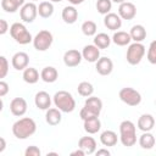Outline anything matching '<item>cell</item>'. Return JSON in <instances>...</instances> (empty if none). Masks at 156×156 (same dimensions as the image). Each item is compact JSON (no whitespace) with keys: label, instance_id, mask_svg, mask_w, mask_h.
I'll return each instance as SVG.
<instances>
[{"label":"cell","instance_id":"ac0fdd59","mask_svg":"<svg viewBox=\"0 0 156 156\" xmlns=\"http://www.w3.org/2000/svg\"><path fill=\"white\" fill-rule=\"evenodd\" d=\"M78 147L84 150L87 155H91L96 151V141L91 136H82L78 141Z\"/></svg>","mask_w":156,"mask_h":156},{"label":"cell","instance_id":"ee69618b","mask_svg":"<svg viewBox=\"0 0 156 156\" xmlns=\"http://www.w3.org/2000/svg\"><path fill=\"white\" fill-rule=\"evenodd\" d=\"M85 0H68V2L69 4H72L73 6L74 5H79V4H82V2H84Z\"/></svg>","mask_w":156,"mask_h":156},{"label":"cell","instance_id":"52a82bcc","mask_svg":"<svg viewBox=\"0 0 156 156\" xmlns=\"http://www.w3.org/2000/svg\"><path fill=\"white\" fill-rule=\"evenodd\" d=\"M119 99L128 106H138L141 102V95L133 88H123L119 90Z\"/></svg>","mask_w":156,"mask_h":156},{"label":"cell","instance_id":"2e32d148","mask_svg":"<svg viewBox=\"0 0 156 156\" xmlns=\"http://www.w3.org/2000/svg\"><path fill=\"white\" fill-rule=\"evenodd\" d=\"M34 104L39 110H48L51 105V96L46 91H38L34 98Z\"/></svg>","mask_w":156,"mask_h":156},{"label":"cell","instance_id":"5bb4252c","mask_svg":"<svg viewBox=\"0 0 156 156\" xmlns=\"http://www.w3.org/2000/svg\"><path fill=\"white\" fill-rule=\"evenodd\" d=\"M104 24L107 29L110 30H117L121 28L122 26V18L119 17V15L113 13V12H108L107 15H105L104 17Z\"/></svg>","mask_w":156,"mask_h":156},{"label":"cell","instance_id":"4dcf8cb0","mask_svg":"<svg viewBox=\"0 0 156 156\" xmlns=\"http://www.w3.org/2000/svg\"><path fill=\"white\" fill-rule=\"evenodd\" d=\"M77 91L80 96H84V98H89L93 95L94 93V87L91 83L89 82H80L78 84V88H77Z\"/></svg>","mask_w":156,"mask_h":156},{"label":"cell","instance_id":"8d00e7d4","mask_svg":"<svg viewBox=\"0 0 156 156\" xmlns=\"http://www.w3.org/2000/svg\"><path fill=\"white\" fill-rule=\"evenodd\" d=\"M40 149L38 147V146H35V145H30V146H28L27 149H26V151H24V155L26 156H40Z\"/></svg>","mask_w":156,"mask_h":156},{"label":"cell","instance_id":"f1b7e54d","mask_svg":"<svg viewBox=\"0 0 156 156\" xmlns=\"http://www.w3.org/2000/svg\"><path fill=\"white\" fill-rule=\"evenodd\" d=\"M38 13L43 18H49L54 13V5L51 1H43L38 6Z\"/></svg>","mask_w":156,"mask_h":156},{"label":"cell","instance_id":"6da1fadb","mask_svg":"<svg viewBox=\"0 0 156 156\" xmlns=\"http://www.w3.org/2000/svg\"><path fill=\"white\" fill-rule=\"evenodd\" d=\"M37 130V123L30 117H23L12 124V133L17 139H27Z\"/></svg>","mask_w":156,"mask_h":156},{"label":"cell","instance_id":"e575fe53","mask_svg":"<svg viewBox=\"0 0 156 156\" xmlns=\"http://www.w3.org/2000/svg\"><path fill=\"white\" fill-rule=\"evenodd\" d=\"M147 61L152 65H156V40L151 41L147 50Z\"/></svg>","mask_w":156,"mask_h":156},{"label":"cell","instance_id":"30bf717a","mask_svg":"<svg viewBox=\"0 0 156 156\" xmlns=\"http://www.w3.org/2000/svg\"><path fill=\"white\" fill-rule=\"evenodd\" d=\"M27 101L23 98H15L10 102V111L16 117H22L27 112Z\"/></svg>","mask_w":156,"mask_h":156},{"label":"cell","instance_id":"8fae6325","mask_svg":"<svg viewBox=\"0 0 156 156\" xmlns=\"http://www.w3.org/2000/svg\"><path fill=\"white\" fill-rule=\"evenodd\" d=\"M83 56H82V52H79L78 50L76 49H71V50H67L63 55V63L67 66V67H76L80 63Z\"/></svg>","mask_w":156,"mask_h":156},{"label":"cell","instance_id":"4fadbf2b","mask_svg":"<svg viewBox=\"0 0 156 156\" xmlns=\"http://www.w3.org/2000/svg\"><path fill=\"white\" fill-rule=\"evenodd\" d=\"M95 68H96V72L99 74H101V76H108L112 72V69H113V62H112V60L110 57L104 56V57H100L96 61Z\"/></svg>","mask_w":156,"mask_h":156},{"label":"cell","instance_id":"277c9868","mask_svg":"<svg viewBox=\"0 0 156 156\" xmlns=\"http://www.w3.org/2000/svg\"><path fill=\"white\" fill-rule=\"evenodd\" d=\"M10 34H11L12 39H15V41L21 45H26V44H29L30 41H33V38H32V34L29 33V30L26 28V26L23 23H20V22H15L13 24H11Z\"/></svg>","mask_w":156,"mask_h":156},{"label":"cell","instance_id":"ab89813d","mask_svg":"<svg viewBox=\"0 0 156 156\" xmlns=\"http://www.w3.org/2000/svg\"><path fill=\"white\" fill-rule=\"evenodd\" d=\"M9 30V24L6 22V20H0V34H5Z\"/></svg>","mask_w":156,"mask_h":156},{"label":"cell","instance_id":"7dc6e473","mask_svg":"<svg viewBox=\"0 0 156 156\" xmlns=\"http://www.w3.org/2000/svg\"><path fill=\"white\" fill-rule=\"evenodd\" d=\"M49 1H51V2H60V1H62V0H49Z\"/></svg>","mask_w":156,"mask_h":156},{"label":"cell","instance_id":"d4e9b609","mask_svg":"<svg viewBox=\"0 0 156 156\" xmlns=\"http://www.w3.org/2000/svg\"><path fill=\"white\" fill-rule=\"evenodd\" d=\"M129 34H130L132 40H134L136 43H141L146 38V29L141 24H135L130 28Z\"/></svg>","mask_w":156,"mask_h":156},{"label":"cell","instance_id":"7402d4cb","mask_svg":"<svg viewBox=\"0 0 156 156\" xmlns=\"http://www.w3.org/2000/svg\"><path fill=\"white\" fill-rule=\"evenodd\" d=\"M40 78L45 82V83H54L57 80L58 78V72L55 67L52 66H46L41 69L40 72Z\"/></svg>","mask_w":156,"mask_h":156},{"label":"cell","instance_id":"83f0119b","mask_svg":"<svg viewBox=\"0 0 156 156\" xmlns=\"http://www.w3.org/2000/svg\"><path fill=\"white\" fill-rule=\"evenodd\" d=\"M22 78L28 84H35L39 80V72L34 67H27L26 69H23Z\"/></svg>","mask_w":156,"mask_h":156},{"label":"cell","instance_id":"ba28073f","mask_svg":"<svg viewBox=\"0 0 156 156\" xmlns=\"http://www.w3.org/2000/svg\"><path fill=\"white\" fill-rule=\"evenodd\" d=\"M38 15V6L32 1L24 4L20 10V17L26 23H32Z\"/></svg>","mask_w":156,"mask_h":156},{"label":"cell","instance_id":"74e56055","mask_svg":"<svg viewBox=\"0 0 156 156\" xmlns=\"http://www.w3.org/2000/svg\"><path fill=\"white\" fill-rule=\"evenodd\" d=\"M79 116H80V118L84 121V119H88V118H90V117H94V116H96V115H94L91 111H89L85 106L80 110V112H79Z\"/></svg>","mask_w":156,"mask_h":156},{"label":"cell","instance_id":"c3c4849f","mask_svg":"<svg viewBox=\"0 0 156 156\" xmlns=\"http://www.w3.org/2000/svg\"><path fill=\"white\" fill-rule=\"evenodd\" d=\"M32 1H33V2H34V1H38V0H32Z\"/></svg>","mask_w":156,"mask_h":156},{"label":"cell","instance_id":"7a4b0ae2","mask_svg":"<svg viewBox=\"0 0 156 156\" xmlns=\"http://www.w3.org/2000/svg\"><path fill=\"white\" fill-rule=\"evenodd\" d=\"M119 140L123 146L130 147L136 143V129L132 121H123L119 124Z\"/></svg>","mask_w":156,"mask_h":156},{"label":"cell","instance_id":"d6a6232c","mask_svg":"<svg viewBox=\"0 0 156 156\" xmlns=\"http://www.w3.org/2000/svg\"><path fill=\"white\" fill-rule=\"evenodd\" d=\"M112 1L111 0H98L96 1V10L101 15H107L111 11Z\"/></svg>","mask_w":156,"mask_h":156},{"label":"cell","instance_id":"9c48e42d","mask_svg":"<svg viewBox=\"0 0 156 156\" xmlns=\"http://www.w3.org/2000/svg\"><path fill=\"white\" fill-rule=\"evenodd\" d=\"M118 15L122 20H133L136 15V7L134 4L132 2H128V1H124L122 4H119V7H118Z\"/></svg>","mask_w":156,"mask_h":156},{"label":"cell","instance_id":"603a6c76","mask_svg":"<svg viewBox=\"0 0 156 156\" xmlns=\"http://www.w3.org/2000/svg\"><path fill=\"white\" fill-rule=\"evenodd\" d=\"M62 20L67 24H73L78 20V11H77V9L73 5L63 7V10H62Z\"/></svg>","mask_w":156,"mask_h":156},{"label":"cell","instance_id":"f35d334b","mask_svg":"<svg viewBox=\"0 0 156 156\" xmlns=\"http://www.w3.org/2000/svg\"><path fill=\"white\" fill-rule=\"evenodd\" d=\"M9 90H10L9 84H7L6 82H4V80H0V96H1V98L5 96V95L9 93Z\"/></svg>","mask_w":156,"mask_h":156},{"label":"cell","instance_id":"3957f363","mask_svg":"<svg viewBox=\"0 0 156 156\" xmlns=\"http://www.w3.org/2000/svg\"><path fill=\"white\" fill-rule=\"evenodd\" d=\"M54 104L55 106L61 111V112H66L69 113L76 108V100L72 96L71 93L66 91V90H60L57 93H55L54 98Z\"/></svg>","mask_w":156,"mask_h":156},{"label":"cell","instance_id":"9a60e30c","mask_svg":"<svg viewBox=\"0 0 156 156\" xmlns=\"http://www.w3.org/2000/svg\"><path fill=\"white\" fill-rule=\"evenodd\" d=\"M82 56L88 62H96L100 58V49L96 45H85L82 51Z\"/></svg>","mask_w":156,"mask_h":156},{"label":"cell","instance_id":"f6af8a7d","mask_svg":"<svg viewBox=\"0 0 156 156\" xmlns=\"http://www.w3.org/2000/svg\"><path fill=\"white\" fill-rule=\"evenodd\" d=\"M18 6H23L24 5V0H13Z\"/></svg>","mask_w":156,"mask_h":156},{"label":"cell","instance_id":"5b68a950","mask_svg":"<svg viewBox=\"0 0 156 156\" xmlns=\"http://www.w3.org/2000/svg\"><path fill=\"white\" fill-rule=\"evenodd\" d=\"M144 55H145V46L141 43L134 41L133 44H130L128 46L126 58H127V62L129 65L135 66V65H138L143 60Z\"/></svg>","mask_w":156,"mask_h":156},{"label":"cell","instance_id":"d590c367","mask_svg":"<svg viewBox=\"0 0 156 156\" xmlns=\"http://www.w3.org/2000/svg\"><path fill=\"white\" fill-rule=\"evenodd\" d=\"M9 72V62L5 56H0V78H5Z\"/></svg>","mask_w":156,"mask_h":156},{"label":"cell","instance_id":"bcb514c9","mask_svg":"<svg viewBox=\"0 0 156 156\" xmlns=\"http://www.w3.org/2000/svg\"><path fill=\"white\" fill-rule=\"evenodd\" d=\"M112 2H116V4H122V2H124L126 0H111Z\"/></svg>","mask_w":156,"mask_h":156},{"label":"cell","instance_id":"e0dca14e","mask_svg":"<svg viewBox=\"0 0 156 156\" xmlns=\"http://www.w3.org/2000/svg\"><path fill=\"white\" fill-rule=\"evenodd\" d=\"M136 126L143 132H150L155 127V118L150 113H144L139 117Z\"/></svg>","mask_w":156,"mask_h":156},{"label":"cell","instance_id":"1f68e13d","mask_svg":"<svg viewBox=\"0 0 156 156\" xmlns=\"http://www.w3.org/2000/svg\"><path fill=\"white\" fill-rule=\"evenodd\" d=\"M96 30H98V27H96V23L95 22H93L90 20L83 22V24H82V32H83L84 35L93 37V35L96 34Z\"/></svg>","mask_w":156,"mask_h":156},{"label":"cell","instance_id":"cb8c5ba5","mask_svg":"<svg viewBox=\"0 0 156 156\" xmlns=\"http://www.w3.org/2000/svg\"><path fill=\"white\" fill-rule=\"evenodd\" d=\"M100 141L104 146H115L118 141V136L113 130H105L100 134Z\"/></svg>","mask_w":156,"mask_h":156},{"label":"cell","instance_id":"7c38bea8","mask_svg":"<svg viewBox=\"0 0 156 156\" xmlns=\"http://www.w3.org/2000/svg\"><path fill=\"white\" fill-rule=\"evenodd\" d=\"M11 63H12V67L17 71H23L28 67V63H29V56L23 52V51H18L16 52L13 56H12V60H11Z\"/></svg>","mask_w":156,"mask_h":156},{"label":"cell","instance_id":"ffe728a7","mask_svg":"<svg viewBox=\"0 0 156 156\" xmlns=\"http://www.w3.org/2000/svg\"><path fill=\"white\" fill-rule=\"evenodd\" d=\"M62 119L61 116V111L57 107H52V108H48L46 113H45V121L49 126H57L60 124Z\"/></svg>","mask_w":156,"mask_h":156},{"label":"cell","instance_id":"4316f807","mask_svg":"<svg viewBox=\"0 0 156 156\" xmlns=\"http://www.w3.org/2000/svg\"><path fill=\"white\" fill-rule=\"evenodd\" d=\"M155 136L150 133V132H144L140 136H139V145L140 147L145 149V150H150L155 146Z\"/></svg>","mask_w":156,"mask_h":156},{"label":"cell","instance_id":"7bdbcfd3","mask_svg":"<svg viewBox=\"0 0 156 156\" xmlns=\"http://www.w3.org/2000/svg\"><path fill=\"white\" fill-rule=\"evenodd\" d=\"M0 143H1V146H0V152H2L6 147V143H5V139L4 138H0Z\"/></svg>","mask_w":156,"mask_h":156},{"label":"cell","instance_id":"f546056e","mask_svg":"<svg viewBox=\"0 0 156 156\" xmlns=\"http://www.w3.org/2000/svg\"><path fill=\"white\" fill-rule=\"evenodd\" d=\"M111 38L106 33H99L94 38V45H96L99 49H107L111 44Z\"/></svg>","mask_w":156,"mask_h":156},{"label":"cell","instance_id":"d6986e66","mask_svg":"<svg viewBox=\"0 0 156 156\" xmlns=\"http://www.w3.org/2000/svg\"><path fill=\"white\" fill-rule=\"evenodd\" d=\"M84 106H85L89 111H91L94 115L99 116L100 112H101V110H102V101H101L98 96H89V98L85 100Z\"/></svg>","mask_w":156,"mask_h":156},{"label":"cell","instance_id":"44dd1931","mask_svg":"<svg viewBox=\"0 0 156 156\" xmlns=\"http://www.w3.org/2000/svg\"><path fill=\"white\" fill-rule=\"evenodd\" d=\"M84 130L88 133V134H95L100 130L101 128V122L99 119V116H94V117H90L88 119H84Z\"/></svg>","mask_w":156,"mask_h":156},{"label":"cell","instance_id":"60d3db41","mask_svg":"<svg viewBox=\"0 0 156 156\" xmlns=\"http://www.w3.org/2000/svg\"><path fill=\"white\" fill-rule=\"evenodd\" d=\"M95 154H96V156H101V155L110 156V155H111V152H110L107 149H100V150H96V151H95Z\"/></svg>","mask_w":156,"mask_h":156},{"label":"cell","instance_id":"836d02e7","mask_svg":"<svg viewBox=\"0 0 156 156\" xmlns=\"http://www.w3.org/2000/svg\"><path fill=\"white\" fill-rule=\"evenodd\" d=\"M1 7L5 12H9V13H13L18 10V5L13 1V0H1Z\"/></svg>","mask_w":156,"mask_h":156},{"label":"cell","instance_id":"b9f144b4","mask_svg":"<svg viewBox=\"0 0 156 156\" xmlns=\"http://www.w3.org/2000/svg\"><path fill=\"white\" fill-rule=\"evenodd\" d=\"M71 155H72V156H77V155H78V156H84V155H87V154H85V151H84V150H82L80 147H78V150L72 151V152H71Z\"/></svg>","mask_w":156,"mask_h":156},{"label":"cell","instance_id":"484cf974","mask_svg":"<svg viewBox=\"0 0 156 156\" xmlns=\"http://www.w3.org/2000/svg\"><path fill=\"white\" fill-rule=\"evenodd\" d=\"M130 40H132L130 34L127 32H123V30H117L112 35V41L118 46H126L130 43Z\"/></svg>","mask_w":156,"mask_h":156},{"label":"cell","instance_id":"8992f818","mask_svg":"<svg viewBox=\"0 0 156 156\" xmlns=\"http://www.w3.org/2000/svg\"><path fill=\"white\" fill-rule=\"evenodd\" d=\"M52 41H54V37L51 32L43 29L39 33H37V35L33 38V46L38 51H46L51 46Z\"/></svg>","mask_w":156,"mask_h":156}]
</instances>
